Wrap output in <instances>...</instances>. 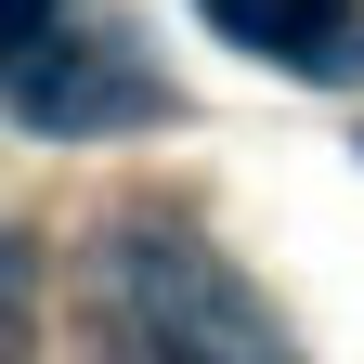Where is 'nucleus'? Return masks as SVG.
Returning <instances> with one entry per match:
<instances>
[{
	"instance_id": "4",
	"label": "nucleus",
	"mask_w": 364,
	"mask_h": 364,
	"mask_svg": "<svg viewBox=\"0 0 364 364\" xmlns=\"http://www.w3.org/2000/svg\"><path fill=\"white\" fill-rule=\"evenodd\" d=\"M53 14H65V0H14V65H26V53H53Z\"/></svg>"
},
{
	"instance_id": "1",
	"label": "nucleus",
	"mask_w": 364,
	"mask_h": 364,
	"mask_svg": "<svg viewBox=\"0 0 364 364\" xmlns=\"http://www.w3.org/2000/svg\"><path fill=\"white\" fill-rule=\"evenodd\" d=\"M91 338H105V364H299L287 326L247 299V273L208 235H169V221H117L105 235Z\"/></svg>"
},
{
	"instance_id": "2",
	"label": "nucleus",
	"mask_w": 364,
	"mask_h": 364,
	"mask_svg": "<svg viewBox=\"0 0 364 364\" xmlns=\"http://www.w3.org/2000/svg\"><path fill=\"white\" fill-rule=\"evenodd\" d=\"M196 14L235 39V53L287 65V78H312V91L364 78V0H196Z\"/></svg>"
},
{
	"instance_id": "3",
	"label": "nucleus",
	"mask_w": 364,
	"mask_h": 364,
	"mask_svg": "<svg viewBox=\"0 0 364 364\" xmlns=\"http://www.w3.org/2000/svg\"><path fill=\"white\" fill-rule=\"evenodd\" d=\"M144 105H156L144 65H78L65 39L14 65V117H26V130H105V117H144Z\"/></svg>"
}]
</instances>
